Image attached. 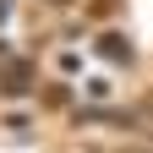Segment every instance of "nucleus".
<instances>
[{
  "mask_svg": "<svg viewBox=\"0 0 153 153\" xmlns=\"http://www.w3.org/2000/svg\"><path fill=\"white\" fill-rule=\"evenodd\" d=\"M44 104H49V109H66V104H71V88H66V82H49V88H44Z\"/></svg>",
  "mask_w": 153,
  "mask_h": 153,
  "instance_id": "4",
  "label": "nucleus"
},
{
  "mask_svg": "<svg viewBox=\"0 0 153 153\" xmlns=\"http://www.w3.org/2000/svg\"><path fill=\"white\" fill-rule=\"evenodd\" d=\"M115 6L120 0H93V16H115Z\"/></svg>",
  "mask_w": 153,
  "mask_h": 153,
  "instance_id": "5",
  "label": "nucleus"
},
{
  "mask_svg": "<svg viewBox=\"0 0 153 153\" xmlns=\"http://www.w3.org/2000/svg\"><path fill=\"white\" fill-rule=\"evenodd\" d=\"M6 11H11V0H0V22H6Z\"/></svg>",
  "mask_w": 153,
  "mask_h": 153,
  "instance_id": "7",
  "label": "nucleus"
},
{
  "mask_svg": "<svg viewBox=\"0 0 153 153\" xmlns=\"http://www.w3.org/2000/svg\"><path fill=\"white\" fill-rule=\"evenodd\" d=\"M137 115H148V120H153V93H148V99H142V109H137Z\"/></svg>",
  "mask_w": 153,
  "mask_h": 153,
  "instance_id": "6",
  "label": "nucleus"
},
{
  "mask_svg": "<svg viewBox=\"0 0 153 153\" xmlns=\"http://www.w3.org/2000/svg\"><path fill=\"white\" fill-rule=\"evenodd\" d=\"M44 6H71V0H44Z\"/></svg>",
  "mask_w": 153,
  "mask_h": 153,
  "instance_id": "8",
  "label": "nucleus"
},
{
  "mask_svg": "<svg viewBox=\"0 0 153 153\" xmlns=\"http://www.w3.org/2000/svg\"><path fill=\"white\" fill-rule=\"evenodd\" d=\"M0 93H6V99H22V93H33V66H27V60H11L6 71H0Z\"/></svg>",
  "mask_w": 153,
  "mask_h": 153,
  "instance_id": "3",
  "label": "nucleus"
},
{
  "mask_svg": "<svg viewBox=\"0 0 153 153\" xmlns=\"http://www.w3.org/2000/svg\"><path fill=\"white\" fill-rule=\"evenodd\" d=\"M115 126V131H137V109H76L71 126Z\"/></svg>",
  "mask_w": 153,
  "mask_h": 153,
  "instance_id": "1",
  "label": "nucleus"
},
{
  "mask_svg": "<svg viewBox=\"0 0 153 153\" xmlns=\"http://www.w3.org/2000/svg\"><path fill=\"white\" fill-rule=\"evenodd\" d=\"M93 49H99L109 66H131V60H137V49H131L126 33H99V38H93Z\"/></svg>",
  "mask_w": 153,
  "mask_h": 153,
  "instance_id": "2",
  "label": "nucleus"
}]
</instances>
